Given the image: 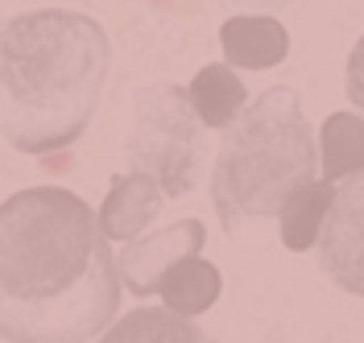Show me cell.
Listing matches in <instances>:
<instances>
[{
  "label": "cell",
  "instance_id": "obj_1",
  "mask_svg": "<svg viewBox=\"0 0 364 343\" xmlns=\"http://www.w3.org/2000/svg\"><path fill=\"white\" fill-rule=\"evenodd\" d=\"M120 269L95 211L67 186L0 203V339L87 343L120 319Z\"/></svg>",
  "mask_w": 364,
  "mask_h": 343
},
{
  "label": "cell",
  "instance_id": "obj_2",
  "mask_svg": "<svg viewBox=\"0 0 364 343\" xmlns=\"http://www.w3.org/2000/svg\"><path fill=\"white\" fill-rule=\"evenodd\" d=\"M112 70L104 25L70 9L0 21V137L17 153H54L95 120Z\"/></svg>",
  "mask_w": 364,
  "mask_h": 343
},
{
  "label": "cell",
  "instance_id": "obj_3",
  "mask_svg": "<svg viewBox=\"0 0 364 343\" xmlns=\"http://www.w3.org/2000/svg\"><path fill=\"white\" fill-rule=\"evenodd\" d=\"M318 183L315 124L294 87L273 83L220 141L211 165V207L228 240L249 244L257 224L277 219L298 186Z\"/></svg>",
  "mask_w": 364,
  "mask_h": 343
},
{
  "label": "cell",
  "instance_id": "obj_4",
  "mask_svg": "<svg viewBox=\"0 0 364 343\" xmlns=\"http://www.w3.org/2000/svg\"><path fill=\"white\" fill-rule=\"evenodd\" d=\"M207 129L191 112L186 87L149 83L133 95V133L124 141V161L133 174L154 178L166 199H182L199 183L207 158Z\"/></svg>",
  "mask_w": 364,
  "mask_h": 343
},
{
  "label": "cell",
  "instance_id": "obj_5",
  "mask_svg": "<svg viewBox=\"0 0 364 343\" xmlns=\"http://www.w3.org/2000/svg\"><path fill=\"white\" fill-rule=\"evenodd\" d=\"M315 256L336 290L364 298V174L336 186Z\"/></svg>",
  "mask_w": 364,
  "mask_h": 343
},
{
  "label": "cell",
  "instance_id": "obj_6",
  "mask_svg": "<svg viewBox=\"0 0 364 343\" xmlns=\"http://www.w3.org/2000/svg\"><path fill=\"white\" fill-rule=\"evenodd\" d=\"M207 240V228L199 219H178V224H166L161 232H149L133 244H124V252L116 256V269H120V285L136 298L158 294L161 277L170 273L178 261L199 256Z\"/></svg>",
  "mask_w": 364,
  "mask_h": 343
},
{
  "label": "cell",
  "instance_id": "obj_7",
  "mask_svg": "<svg viewBox=\"0 0 364 343\" xmlns=\"http://www.w3.org/2000/svg\"><path fill=\"white\" fill-rule=\"evenodd\" d=\"M161 207H166V195L158 190V183L129 170V174H116L112 178L104 203L95 211V224L108 236V244H112V240L133 244V240H141V232L158 219Z\"/></svg>",
  "mask_w": 364,
  "mask_h": 343
},
{
  "label": "cell",
  "instance_id": "obj_8",
  "mask_svg": "<svg viewBox=\"0 0 364 343\" xmlns=\"http://www.w3.org/2000/svg\"><path fill=\"white\" fill-rule=\"evenodd\" d=\"M224 67L232 70H269L290 54V29L277 17H228L220 25Z\"/></svg>",
  "mask_w": 364,
  "mask_h": 343
},
{
  "label": "cell",
  "instance_id": "obj_9",
  "mask_svg": "<svg viewBox=\"0 0 364 343\" xmlns=\"http://www.w3.org/2000/svg\"><path fill=\"white\" fill-rule=\"evenodd\" d=\"M186 99H191V112L199 116V124L220 129V133H228L249 108V92H245L240 75L224 62L199 67V75L186 83Z\"/></svg>",
  "mask_w": 364,
  "mask_h": 343
},
{
  "label": "cell",
  "instance_id": "obj_10",
  "mask_svg": "<svg viewBox=\"0 0 364 343\" xmlns=\"http://www.w3.org/2000/svg\"><path fill=\"white\" fill-rule=\"evenodd\" d=\"M220 294H224V273L203 256L178 261L158 285L161 310H170L174 319H199L203 310H211L220 302Z\"/></svg>",
  "mask_w": 364,
  "mask_h": 343
},
{
  "label": "cell",
  "instance_id": "obj_11",
  "mask_svg": "<svg viewBox=\"0 0 364 343\" xmlns=\"http://www.w3.org/2000/svg\"><path fill=\"white\" fill-rule=\"evenodd\" d=\"M318 178L323 183H348L364 174V116L331 112L318 124Z\"/></svg>",
  "mask_w": 364,
  "mask_h": 343
},
{
  "label": "cell",
  "instance_id": "obj_12",
  "mask_svg": "<svg viewBox=\"0 0 364 343\" xmlns=\"http://www.w3.org/2000/svg\"><path fill=\"white\" fill-rule=\"evenodd\" d=\"M331 199H336V186L331 183H306L298 186L294 195L282 203L277 211V236L290 252H306L318 244L323 236V224H327V211H331Z\"/></svg>",
  "mask_w": 364,
  "mask_h": 343
},
{
  "label": "cell",
  "instance_id": "obj_13",
  "mask_svg": "<svg viewBox=\"0 0 364 343\" xmlns=\"http://www.w3.org/2000/svg\"><path fill=\"white\" fill-rule=\"evenodd\" d=\"M100 343H215L199 322L174 319L161 306H141L129 310L100 335Z\"/></svg>",
  "mask_w": 364,
  "mask_h": 343
},
{
  "label": "cell",
  "instance_id": "obj_14",
  "mask_svg": "<svg viewBox=\"0 0 364 343\" xmlns=\"http://www.w3.org/2000/svg\"><path fill=\"white\" fill-rule=\"evenodd\" d=\"M343 92H348V99L356 104L364 112V33L360 42L352 46V54H348V70H343Z\"/></svg>",
  "mask_w": 364,
  "mask_h": 343
}]
</instances>
